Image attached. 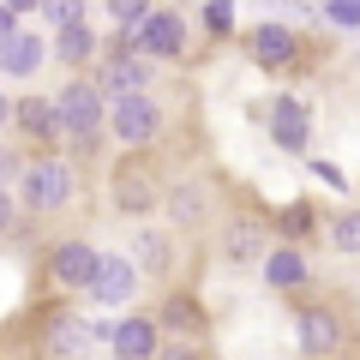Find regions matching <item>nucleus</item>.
I'll list each match as a JSON object with an SVG mask.
<instances>
[{"label":"nucleus","mask_w":360,"mask_h":360,"mask_svg":"<svg viewBox=\"0 0 360 360\" xmlns=\"http://www.w3.org/2000/svg\"><path fill=\"white\" fill-rule=\"evenodd\" d=\"M295 348L307 360H330V354H342L348 348V324H342V312L330 307V300H300L295 307Z\"/></svg>","instance_id":"1"},{"label":"nucleus","mask_w":360,"mask_h":360,"mask_svg":"<svg viewBox=\"0 0 360 360\" xmlns=\"http://www.w3.org/2000/svg\"><path fill=\"white\" fill-rule=\"evenodd\" d=\"M72 162H60V156H30L25 174H18V193H25V210H37V217H49V210H66L72 205Z\"/></svg>","instance_id":"2"},{"label":"nucleus","mask_w":360,"mask_h":360,"mask_svg":"<svg viewBox=\"0 0 360 360\" xmlns=\"http://www.w3.org/2000/svg\"><path fill=\"white\" fill-rule=\"evenodd\" d=\"M54 115H60V132L72 144H90L96 132L108 127V96L90 84V78H72V84L54 96Z\"/></svg>","instance_id":"3"},{"label":"nucleus","mask_w":360,"mask_h":360,"mask_svg":"<svg viewBox=\"0 0 360 360\" xmlns=\"http://www.w3.org/2000/svg\"><path fill=\"white\" fill-rule=\"evenodd\" d=\"M90 342H96V336H90L84 312H72V307H49L42 312V324H37V354L42 360H84Z\"/></svg>","instance_id":"4"},{"label":"nucleus","mask_w":360,"mask_h":360,"mask_svg":"<svg viewBox=\"0 0 360 360\" xmlns=\"http://www.w3.org/2000/svg\"><path fill=\"white\" fill-rule=\"evenodd\" d=\"M96 264H103V252H96L90 240H54L49 246V276H54V288H66V295H90Z\"/></svg>","instance_id":"5"},{"label":"nucleus","mask_w":360,"mask_h":360,"mask_svg":"<svg viewBox=\"0 0 360 360\" xmlns=\"http://www.w3.org/2000/svg\"><path fill=\"white\" fill-rule=\"evenodd\" d=\"M90 300L108 312H127L132 300H139V264H132L127 252H103V264H96V283H90Z\"/></svg>","instance_id":"6"},{"label":"nucleus","mask_w":360,"mask_h":360,"mask_svg":"<svg viewBox=\"0 0 360 360\" xmlns=\"http://www.w3.org/2000/svg\"><path fill=\"white\" fill-rule=\"evenodd\" d=\"M108 132H115L127 150H139V144H150L156 132H162V108H156L150 96H120V103H108Z\"/></svg>","instance_id":"7"},{"label":"nucleus","mask_w":360,"mask_h":360,"mask_svg":"<svg viewBox=\"0 0 360 360\" xmlns=\"http://www.w3.org/2000/svg\"><path fill=\"white\" fill-rule=\"evenodd\" d=\"M180 49H186V18L162 13V6H156V13L144 18V30L132 37V54H144V60H174Z\"/></svg>","instance_id":"8"},{"label":"nucleus","mask_w":360,"mask_h":360,"mask_svg":"<svg viewBox=\"0 0 360 360\" xmlns=\"http://www.w3.org/2000/svg\"><path fill=\"white\" fill-rule=\"evenodd\" d=\"M162 348V330H156V312H127L108 336V354L115 360H156Z\"/></svg>","instance_id":"9"},{"label":"nucleus","mask_w":360,"mask_h":360,"mask_svg":"<svg viewBox=\"0 0 360 360\" xmlns=\"http://www.w3.org/2000/svg\"><path fill=\"white\" fill-rule=\"evenodd\" d=\"M156 330L162 336H180V342H205V330H210V319H205V307H198V295H168L162 300V312H156Z\"/></svg>","instance_id":"10"},{"label":"nucleus","mask_w":360,"mask_h":360,"mask_svg":"<svg viewBox=\"0 0 360 360\" xmlns=\"http://www.w3.org/2000/svg\"><path fill=\"white\" fill-rule=\"evenodd\" d=\"M264 252H270V229L258 217H234L222 229V258L229 264H264Z\"/></svg>","instance_id":"11"},{"label":"nucleus","mask_w":360,"mask_h":360,"mask_svg":"<svg viewBox=\"0 0 360 360\" xmlns=\"http://www.w3.org/2000/svg\"><path fill=\"white\" fill-rule=\"evenodd\" d=\"M258 270H264V283L276 288V295H300V288L312 283V270H307V258H300V246H288V240L270 246Z\"/></svg>","instance_id":"12"},{"label":"nucleus","mask_w":360,"mask_h":360,"mask_svg":"<svg viewBox=\"0 0 360 360\" xmlns=\"http://www.w3.org/2000/svg\"><path fill=\"white\" fill-rule=\"evenodd\" d=\"M270 139L283 144V150H307V139H312V115H307V103H295V96H276L270 103Z\"/></svg>","instance_id":"13"},{"label":"nucleus","mask_w":360,"mask_h":360,"mask_svg":"<svg viewBox=\"0 0 360 360\" xmlns=\"http://www.w3.org/2000/svg\"><path fill=\"white\" fill-rule=\"evenodd\" d=\"M246 54H252L258 66H270V72H276V66H295L300 37H295L288 25H258L252 37H246Z\"/></svg>","instance_id":"14"},{"label":"nucleus","mask_w":360,"mask_h":360,"mask_svg":"<svg viewBox=\"0 0 360 360\" xmlns=\"http://www.w3.org/2000/svg\"><path fill=\"white\" fill-rule=\"evenodd\" d=\"M42 60H49V42L37 30H13V37L0 42V72L6 78H37Z\"/></svg>","instance_id":"15"},{"label":"nucleus","mask_w":360,"mask_h":360,"mask_svg":"<svg viewBox=\"0 0 360 360\" xmlns=\"http://www.w3.org/2000/svg\"><path fill=\"white\" fill-rule=\"evenodd\" d=\"M144 84H150V60H132V54L103 60V78H96V90H103L108 103H120V96H144Z\"/></svg>","instance_id":"16"},{"label":"nucleus","mask_w":360,"mask_h":360,"mask_svg":"<svg viewBox=\"0 0 360 360\" xmlns=\"http://www.w3.org/2000/svg\"><path fill=\"white\" fill-rule=\"evenodd\" d=\"M162 210H168L174 229H198V222L210 217V193L198 186V180H180V186H168V193H162Z\"/></svg>","instance_id":"17"},{"label":"nucleus","mask_w":360,"mask_h":360,"mask_svg":"<svg viewBox=\"0 0 360 360\" xmlns=\"http://www.w3.org/2000/svg\"><path fill=\"white\" fill-rule=\"evenodd\" d=\"M13 120H18L37 144L66 139V132H60V115H54V96H25V103H13Z\"/></svg>","instance_id":"18"},{"label":"nucleus","mask_w":360,"mask_h":360,"mask_svg":"<svg viewBox=\"0 0 360 360\" xmlns=\"http://www.w3.org/2000/svg\"><path fill=\"white\" fill-rule=\"evenodd\" d=\"M162 198H156V186H150V174H139V168H120L115 174V210H127V217H144V210H156Z\"/></svg>","instance_id":"19"},{"label":"nucleus","mask_w":360,"mask_h":360,"mask_svg":"<svg viewBox=\"0 0 360 360\" xmlns=\"http://www.w3.org/2000/svg\"><path fill=\"white\" fill-rule=\"evenodd\" d=\"M54 60H60V66H84V60H96V30H90L84 18L60 25V30H54Z\"/></svg>","instance_id":"20"},{"label":"nucleus","mask_w":360,"mask_h":360,"mask_svg":"<svg viewBox=\"0 0 360 360\" xmlns=\"http://www.w3.org/2000/svg\"><path fill=\"white\" fill-rule=\"evenodd\" d=\"M132 252H139V258H132V264H139V276H144V270H150V276H162L168 258H174V252H168V234H156V229H144L139 240H132Z\"/></svg>","instance_id":"21"},{"label":"nucleus","mask_w":360,"mask_h":360,"mask_svg":"<svg viewBox=\"0 0 360 360\" xmlns=\"http://www.w3.org/2000/svg\"><path fill=\"white\" fill-rule=\"evenodd\" d=\"M330 246L348 258H360V210H336L330 217Z\"/></svg>","instance_id":"22"},{"label":"nucleus","mask_w":360,"mask_h":360,"mask_svg":"<svg viewBox=\"0 0 360 360\" xmlns=\"http://www.w3.org/2000/svg\"><path fill=\"white\" fill-rule=\"evenodd\" d=\"M150 13H156L150 0H108V18H115V25L127 30V37H139V30H144V18H150Z\"/></svg>","instance_id":"23"},{"label":"nucleus","mask_w":360,"mask_h":360,"mask_svg":"<svg viewBox=\"0 0 360 360\" xmlns=\"http://www.w3.org/2000/svg\"><path fill=\"white\" fill-rule=\"evenodd\" d=\"M37 13H42V18H49V25H54V30H60V25H72V18H84V0H42Z\"/></svg>","instance_id":"24"},{"label":"nucleus","mask_w":360,"mask_h":360,"mask_svg":"<svg viewBox=\"0 0 360 360\" xmlns=\"http://www.w3.org/2000/svg\"><path fill=\"white\" fill-rule=\"evenodd\" d=\"M276 229H283V234H288V246H295V234H307V229H312V205H300V198H295V205L283 210V222H276Z\"/></svg>","instance_id":"25"},{"label":"nucleus","mask_w":360,"mask_h":360,"mask_svg":"<svg viewBox=\"0 0 360 360\" xmlns=\"http://www.w3.org/2000/svg\"><path fill=\"white\" fill-rule=\"evenodd\" d=\"M156 360H205V342H180V336H162Z\"/></svg>","instance_id":"26"},{"label":"nucleus","mask_w":360,"mask_h":360,"mask_svg":"<svg viewBox=\"0 0 360 360\" xmlns=\"http://www.w3.org/2000/svg\"><path fill=\"white\" fill-rule=\"evenodd\" d=\"M324 13H330V25L354 30V25H360V0H324Z\"/></svg>","instance_id":"27"},{"label":"nucleus","mask_w":360,"mask_h":360,"mask_svg":"<svg viewBox=\"0 0 360 360\" xmlns=\"http://www.w3.org/2000/svg\"><path fill=\"white\" fill-rule=\"evenodd\" d=\"M205 25L217 30V37H222V30H234V0H210V6H205Z\"/></svg>","instance_id":"28"},{"label":"nucleus","mask_w":360,"mask_h":360,"mask_svg":"<svg viewBox=\"0 0 360 360\" xmlns=\"http://www.w3.org/2000/svg\"><path fill=\"white\" fill-rule=\"evenodd\" d=\"M307 168H312V174L324 180V186H330V193H342V186H348V180H342V168H336V162H319V156H312Z\"/></svg>","instance_id":"29"},{"label":"nucleus","mask_w":360,"mask_h":360,"mask_svg":"<svg viewBox=\"0 0 360 360\" xmlns=\"http://www.w3.org/2000/svg\"><path fill=\"white\" fill-rule=\"evenodd\" d=\"M18 174H25V162H18L13 150H0V186H6V180H18Z\"/></svg>","instance_id":"30"},{"label":"nucleus","mask_w":360,"mask_h":360,"mask_svg":"<svg viewBox=\"0 0 360 360\" xmlns=\"http://www.w3.org/2000/svg\"><path fill=\"white\" fill-rule=\"evenodd\" d=\"M13 217H18V205H13V193H6V186H0V234L13 229Z\"/></svg>","instance_id":"31"},{"label":"nucleus","mask_w":360,"mask_h":360,"mask_svg":"<svg viewBox=\"0 0 360 360\" xmlns=\"http://www.w3.org/2000/svg\"><path fill=\"white\" fill-rule=\"evenodd\" d=\"M13 30H18V13H13V6H6V0H0V42L13 37Z\"/></svg>","instance_id":"32"},{"label":"nucleus","mask_w":360,"mask_h":360,"mask_svg":"<svg viewBox=\"0 0 360 360\" xmlns=\"http://www.w3.org/2000/svg\"><path fill=\"white\" fill-rule=\"evenodd\" d=\"M6 6H13V13H37L42 0H6Z\"/></svg>","instance_id":"33"},{"label":"nucleus","mask_w":360,"mask_h":360,"mask_svg":"<svg viewBox=\"0 0 360 360\" xmlns=\"http://www.w3.org/2000/svg\"><path fill=\"white\" fill-rule=\"evenodd\" d=\"M0 127H13V103L6 96H0Z\"/></svg>","instance_id":"34"},{"label":"nucleus","mask_w":360,"mask_h":360,"mask_svg":"<svg viewBox=\"0 0 360 360\" xmlns=\"http://www.w3.org/2000/svg\"><path fill=\"white\" fill-rule=\"evenodd\" d=\"M25 360H42V354H25Z\"/></svg>","instance_id":"35"}]
</instances>
